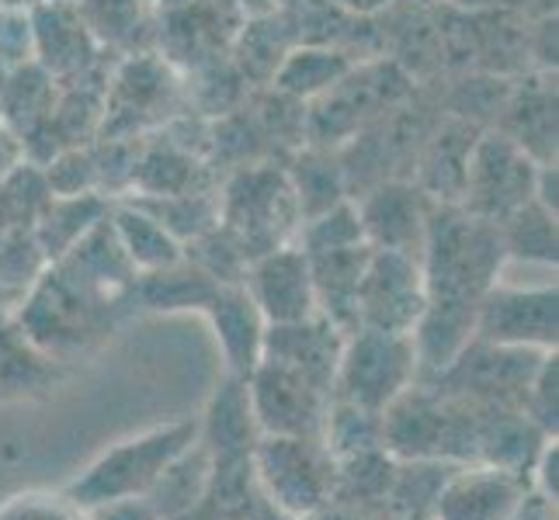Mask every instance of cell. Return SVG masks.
Wrapping results in <instances>:
<instances>
[{
	"label": "cell",
	"mask_w": 559,
	"mask_h": 520,
	"mask_svg": "<svg viewBox=\"0 0 559 520\" xmlns=\"http://www.w3.org/2000/svg\"><path fill=\"white\" fill-rule=\"evenodd\" d=\"M32 46L35 63L43 66L56 84L102 63V46L94 43L81 11L70 0H32Z\"/></svg>",
	"instance_id": "cell-15"
},
{
	"label": "cell",
	"mask_w": 559,
	"mask_h": 520,
	"mask_svg": "<svg viewBox=\"0 0 559 520\" xmlns=\"http://www.w3.org/2000/svg\"><path fill=\"white\" fill-rule=\"evenodd\" d=\"M70 4H76V0H70Z\"/></svg>",
	"instance_id": "cell-41"
},
{
	"label": "cell",
	"mask_w": 559,
	"mask_h": 520,
	"mask_svg": "<svg viewBox=\"0 0 559 520\" xmlns=\"http://www.w3.org/2000/svg\"><path fill=\"white\" fill-rule=\"evenodd\" d=\"M538 160L518 146L508 132L490 129L473 140L466 173H462L459 202L469 216L484 222H504L514 208L532 202Z\"/></svg>",
	"instance_id": "cell-7"
},
{
	"label": "cell",
	"mask_w": 559,
	"mask_h": 520,
	"mask_svg": "<svg viewBox=\"0 0 559 520\" xmlns=\"http://www.w3.org/2000/svg\"><path fill=\"white\" fill-rule=\"evenodd\" d=\"M285 173H288V184L296 191L302 219H310L317 211L348 198L344 195V170L326 157V153H299L296 167Z\"/></svg>",
	"instance_id": "cell-29"
},
{
	"label": "cell",
	"mask_w": 559,
	"mask_h": 520,
	"mask_svg": "<svg viewBox=\"0 0 559 520\" xmlns=\"http://www.w3.org/2000/svg\"><path fill=\"white\" fill-rule=\"evenodd\" d=\"M369 243L326 250V254H306L310 257L320 313L334 326H341L344 334L358 330V285L365 275V264H369Z\"/></svg>",
	"instance_id": "cell-20"
},
{
	"label": "cell",
	"mask_w": 559,
	"mask_h": 520,
	"mask_svg": "<svg viewBox=\"0 0 559 520\" xmlns=\"http://www.w3.org/2000/svg\"><path fill=\"white\" fill-rule=\"evenodd\" d=\"M326 4L352 14V17H376L385 8H393V0H326Z\"/></svg>",
	"instance_id": "cell-35"
},
{
	"label": "cell",
	"mask_w": 559,
	"mask_h": 520,
	"mask_svg": "<svg viewBox=\"0 0 559 520\" xmlns=\"http://www.w3.org/2000/svg\"><path fill=\"white\" fill-rule=\"evenodd\" d=\"M205 316L212 323V330H216L229 375L247 378L264 354V330H267V323L258 313V305L250 302L247 288L219 285L216 295L205 305Z\"/></svg>",
	"instance_id": "cell-19"
},
{
	"label": "cell",
	"mask_w": 559,
	"mask_h": 520,
	"mask_svg": "<svg viewBox=\"0 0 559 520\" xmlns=\"http://www.w3.org/2000/svg\"><path fill=\"white\" fill-rule=\"evenodd\" d=\"M522 413L535 423L546 437H556L559 431V354L546 351L538 358L535 372L525 385Z\"/></svg>",
	"instance_id": "cell-30"
},
{
	"label": "cell",
	"mask_w": 559,
	"mask_h": 520,
	"mask_svg": "<svg viewBox=\"0 0 559 520\" xmlns=\"http://www.w3.org/2000/svg\"><path fill=\"white\" fill-rule=\"evenodd\" d=\"M240 285L247 288L250 302L258 305L267 326L302 323L320 313L310 257L296 243H285L254 257L247 264V275Z\"/></svg>",
	"instance_id": "cell-12"
},
{
	"label": "cell",
	"mask_w": 559,
	"mask_h": 520,
	"mask_svg": "<svg viewBox=\"0 0 559 520\" xmlns=\"http://www.w3.org/2000/svg\"><path fill=\"white\" fill-rule=\"evenodd\" d=\"M264 493L285 513L313 517L337 493V458L323 437H272L261 434L250 451Z\"/></svg>",
	"instance_id": "cell-5"
},
{
	"label": "cell",
	"mask_w": 559,
	"mask_h": 520,
	"mask_svg": "<svg viewBox=\"0 0 559 520\" xmlns=\"http://www.w3.org/2000/svg\"><path fill=\"white\" fill-rule=\"evenodd\" d=\"M0 60L8 70L35 63L28 4H0Z\"/></svg>",
	"instance_id": "cell-32"
},
{
	"label": "cell",
	"mask_w": 559,
	"mask_h": 520,
	"mask_svg": "<svg viewBox=\"0 0 559 520\" xmlns=\"http://www.w3.org/2000/svg\"><path fill=\"white\" fill-rule=\"evenodd\" d=\"M500 243H504L508 261H525L556 271V211L543 208L535 198L514 208L504 222H497Z\"/></svg>",
	"instance_id": "cell-26"
},
{
	"label": "cell",
	"mask_w": 559,
	"mask_h": 520,
	"mask_svg": "<svg viewBox=\"0 0 559 520\" xmlns=\"http://www.w3.org/2000/svg\"><path fill=\"white\" fill-rule=\"evenodd\" d=\"M355 208L365 243L372 250H396V254L420 257L435 202L417 184L382 181L361 202H355Z\"/></svg>",
	"instance_id": "cell-13"
},
{
	"label": "cell",
	"mask_w": 559,
	"mask_h": 520,
	"mask_svg": "<svg viewBox=\"0 0 559 520\" xmlns=\"http://www.w3.org/2000/svg\"><path fill=\"white\" fill-rule=\"evenodd\" d=\"M108 208L111 202H105V195H49L32 226V237L46 264L60 261L76 240H84L108 216Z\"/></svg>",
	"instance_id": "cell-23"
},
{
	"label": "cell",
	"mask_w": 559,
	"mask_h": 520,
	"mask_svg": "<svg viewBox=\"0 0 559 520\" xmlns=\"http://www.w3.org/2000/svg\"><path fill=\"white\" fill-rule=\"evenodd\" d=\"M209 486H212V455L205 451L202 440H195V445H191L185 455H178L160 472V479L150 486V493L143 499L160 520H175L195 507L209 493Z\"/></svg>",
	"instance_id": "cell-25"
},
{
	"label": "cell",
	"mask_w": 559,
	"mask_h": 520,
	"mask_svg": "<svg viewBox=\"0 0 559 520\" xmlns=\"http://www.w3.org/2000/svg\"><path fill=\"white\" fill-rule=\"evenodd\" d=\"M219 226L240 243L247 261L296 243L302 216L288 173L272 164L237 170L219 195Z\"/></svg>",
	"instance_id": "cell-4"
},
{
	"label": "cell",
	"mask_w": 559,
	"mask_h": 520,
	"mask_svg": "<svg viewBox=\"0 0 559 520\" xmlns=\"http://www.w3.org/2000/svg\"><path fill=\"white\" fill-rule=\"evenodd\" d=\"M504 243L493 222L469 216L455 202H435L420 246L428 302L476 310L479 299L504 278Z\"/></svg>",
	"instance_id": "cell-1"
},
{
	"label": "cell",
	"mask_w": 559,
	"mask_h": 520,
	"mask_svg": "<svg viewBox=\"0 0 559 520\" xmlns=\"http://www.w3.org/2000/svg\"><path fill=\"white\" fill-rule=\"evenodd\" d=\"M528 479L535 483L538 499L549 504V507H556V499H559V445H556V437H549L543 445V451H538Z\"/></svg>",
	"instance_id": "cell-33"
},
{
	"label": "cell",
	"mask_w": 559,
	"mask_h": 520,
	"mask_svg": "<svg viewBox=\"0 0 559 520\" xmlns=\"http://www.w3.org/2000/svg\"><path fill=\"white\" fill-rule=\"evenodd\" d=\"M417 385V351L411 334L355 330L344 337L334 399L385 413V407Z\"/></svg>",
	"instance_id": "cell-6"
},
{
	"label": "cell",
	"mask_w": 559,
	"mask_h": 520,
	"mask_svg": "<svg viewBox=\"0 0 559 520\" xmlns=\"http://www.w3.org/2000/svg\"><path fill=\"white\" fill-rule=\"evenodd\" d=\"M0 4H32V0H0Z\"/></svg>",
	"instance_id": "cell-39"
},
{
	"label": "cell",
	"mask_w": 559,
	"mask_h": 520,
	"mask_svg": "<svg viewBox=\"0 0 559 520\" xmlns=\"http://www.w3.org/2000/svg\"><path fill=\"white\" fill-rule=\"evenodd\" d=\"M341 326H334L323 313L302 319V323H285V326H267L264 330V354L267 361H278L296 375L310 378L317 389H323L334 399V375L344 347Z\"/></svg>",
	"instance_id": "cell-16"
},
{
	"label": "cell",
	"mask_w": 559,
	"mask_h": 520,
	"mask_svg": "<svg viewBox=\"0 0 559 520\" xmlns=\"http://www.w3.org/2000/svg\"><path fill=\"white\" fill-rule=\"evenodd\" d=\"M296 4H306V0H272V8H296Z\"/></svg>",
	"instance_id": "cell-37"
},
{
	"label": "cell",
	"mask_w": 559,
	"mask_h": 520,
	"mask_svg": "<svg viewBox=\"0 0 559 520\" xmlns=\"http://www.w3.org/2000/svg\"><path fill=\"white\" fill-rule=\"evenodd\" d=\"M428 310L420 257L396 250H372L358 285V330L414 334Z\"/></svg>",
	"instance_id": "cell-10"
},
{
	"label": "cell",
	"mask_w": 559,
	"mask_h": 520,
	"mask_svg": "<svg viewBox=\"0 0 559 520\" xmlns=\"http://www.w3.org/2000/svg\"><path fill=\"white\" fill-rule=\"evenodd\" d=\"M0 136H11V132H8L4 125H0ZM0 164H4V160H0ZM0 170H4V167H0Z\"/></svg>",
	"instance_id": "cell-40"
},
{
	"label": "cell",
	"mask_w": 559,
	"mask_h": 520,
	"mask_svg": "<svg viewBox=\"0 0 559 520\" xmlns=\"http://www.w3.org/2000/svg\"><path fill=\"white\" fill-rule=\"evenodd\" d=\"M352 70L355 63L341 49L323 43H299L282 56L278 70L272 73V84L278 94L293 101H320Z\"/></svg>",
	"instance_id": "cell-22"
},
{
	"label": "cell",
	"mask_w": 559,
	"mask_h": 520,
	"mask_svg": "<svg viewBox=\"0 0 559 520\" xmlns=\"http://www.w3.org/2000/svg\"><path fill=\"white\" fill-rule=\"evenodd\" d=\"M122 313L126 302L98 295L56 264H46L14 305L25 334L60 364L84 358L105 343Z\"/></svg>",
	"instance_id": "cell-2"
},
{
	"label": "cell",
	"mask_w": 559,
	"mask_h": 520,
	"mask_svg": "<svg viewBox=\"0 0 559 520\" xmlns=\"http://www.w3.org/2000/svg\"><path fill=\"white\" fill-rule=\"evenodd\" d=\"M108 222H111L115 240L122 246V254L129 257L132 267H136V275H153V271H164V267H175L178 261H185L181 240L170 237L167 229L136 202H129V198L115 202L108 208Z\"/></svg>",
	"instance_id": "cell-21"
},
{
	"label": "cell",
	"mask_w": 559,
	"mask_h": 520,
	"mask_svg": "<svg viewBox=\"0 0 559 520\" xmlns=\"http://www.w3.org/2000/svg\"><path fill=\"white\" fill-rule=\"evenodd\" d=\"M459 8H466V11H479V8H493L497 0H455Z\"/></svg>",
	"instance_id": "cell-36"
},
{
	"label": "cell",
	"mask_w": 559,
	"mask_h": 520,
	"mask_svg": "<svg viewBox=\"0 0 559 520\" xmlns=\"http://www.w3.org/2000/svg\"><path fill=\"white\" fill-rule=\"evenodd\" d=\"M473 337L518 351H556L559 292L556 278L543 285H508L500 278L476 305Z\"/></svg>",
	"instance_id": "cell-8"
},
{
	"label": "cell",
	"mask_w": 559,
	"mask_h": 520,
	"mask_svg": "<svg viewBox=\"0 0 559 520\" xmlns=\"http://www.w3.org/2000/svg\"><path fill=\"white\" fill-rule=\"evenodd\" d=\"M525 475L476 461L441 479L435 496V520H514L525 507Z\"/></svg>",
	"instance_id": "cell-14"
},
{
	"label": "cell",
	"mask_w": 559,
	"mask_h": 520,
	"mask_svg": "<svg viewBox=\"0 0 559 520\" xmlns=\"http://www.w3.org/2000/svg\"><path fill=\"white\" fill-rule=\"evenodd\" d=\"M87 520H160V517L150 510L143 496H136V499H119V504L94 507L87 510Z\"/></svg>",
	"instance_id": "cell-34"
},
{
	"label": "cell",
	"mask_w": 559,
	"mask_h": 520,
	"mask_svg": "<svg viewBox=\"0 0 559 520\" xmlns=\"http://www.w3.org/2000/svg\"><path fill=\"white\" fill-rule=\"evenodd\" d=\"M258 423L250 413L247 378L226 375V382L209 399L205 420H199V440L212 455V465H243L258 445Z\"/></svg>",
	"instance_id": "cell-18"
},
{
	"label": "cell",
	"mask_w": 559,
	"mask_h": 520,
	"mask_svg": "<svg viewBox=\"0 0 559 520\" xmlns=\"http://www.w3.org/2000/svg\"><path fill=\"white\" fill-rule=\"evenodd\" d=\"M250 413L261 434L272 437H323L331 396L310 378L296 375L278 361L261 358L247 375Z\"/></svg>",
	"instance_id": "cell-11"
},
{
	"label": "cell",
	"mask_w": 559,
	"mask_h": 520,
	"mask_svg": "<svg viewBox=\"0 0 559 520\" xmlns=\"http://www.w3.org/2000/svg\"><path fill=\"white\" fill-rule=\"evenodd\" d=\"M195 440H199V420L160 423V427H150L136 437H126L115 448L102 451L81 475L70 479L63 493L81 510L146 496L150 486L160 479V472L178 455H185L191 445H195Z\"/></svg>",
	"instance_id": "cell-3"
},
{
	"label": "cell",
	"mask_w": 559,
	"mask_h": 520,
	"mask_svg": "<svg viewBox=\"0 0 559 520\" xmlns=\"http://www.w3.org/2000/svg\"><path fill=\"white\" fill-rule=\"evenodd\" d=\"M150 0H76L84 25L102 49H115L126 56L143 52Z\"/></svg>",
	"instance_id": "cell-27"
},
{
	"label": "cell",
	"mask_w": 559,
	"mask_h": 520,
	"mask_svg": "<svg viewBox=\"0 0 559 520\" xmlns=\"http://www.w3.org/2000/svg\"><path fill=\"white\" fill-rule=\"evenodd\" d=\"M8 73H11V70L4 66V60H0V87H4V81H8Z\"/></svg>",
	"instance_id": "cell-38"
},
{
	"label": "cell",
	"mask_w": 559,
	"mask_h": 520,
	"mask_svg": "<svg viewBox=\"0 0 559 520\" xmlns=\"http://www.w3.org/2000/svg\"><path fill=\"white\" fill-rule=\"evenodd\" d=\"M216 281H212L202 267H195L188 257L178 261L175 267H164V271L140 275L132 285V305L153 313H178V310H202L209 299L216 295Z\"/></svg>",
	"instance_id": "cell-24"
},
{
	"label": "cell",
	"mask_w": 559,
	"mask_h": 520,
	"mask_svg": "<svg viewBox=\"0 0 559 520\" xmlns=\"http://www.w3.org/2000/svg\"><path fill=\"white\" fill-rule=\"evenodd\" d=\"M63 375L67 364L52 361L25 334L11 302H0V402L46 396L52 385L63 382Z\"/></svg>",
	"instance_id": "cell-17"
},
{
	"label": "cell",
	"mask_w": 559,
	"mask_h": 520,
	"mask_svg": "<svg viewBox=\"0 0 559 520\" xmlns=\"http://www.w3.org/2000/svg\"><path fill=\"white\" fill-rule=\"evenodd\" d=\"M178 105V81L153 52L126 56V63L108 76L102 108V140H140L146 129L164 125L167 111Z\"/></svg>",
	"instance_id": "cell-9"
},
{
	"label": "cell",
	"mask_w": 559,
	"mask_h": 520,
	"mask_svg": "<svg viewBox=\"0 0 559 520\" xmlns=\"http://www.w3.org/2000/svg\"><path fill=\"white\" fill-rule=\"evenodd\" d=\"M0 520H87L67 493H14L0 504Z\"/></svg>",
	"instance_id": "cell-31"
},
{
	"label": "cell",
	"mask_w": 559,
	"mask_h": 520,
	"mask_svg": "<svg viewBox=\"0 0 559 520\" xmlns=\"http://www.w3.org/2000/svg\"><path fill=\"white\" fill-rule=\"evenodd\" d=\"M129 202L146 208L170 237L181 240V246L209 233L212 226H219V198L205 195V191H188V195H129Z\"/></svg>",
	"instance_id": "cell-28"
}]
</instances>
